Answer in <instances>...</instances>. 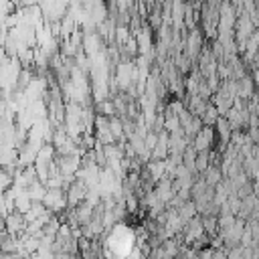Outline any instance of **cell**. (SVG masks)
<instances>
[{"mask_svg":"<svg viewBox=\"0 0 259 259\" xmlns=\"http://www.w3.org/2000/svg\"><path fill=\"white\" fill-rule=\"evenodd\" d=\"M11 3H13V5H15V7H19V5H21V3H23V0H11Z\"/></svg>","mask_w":259,"mask_h":259,"instance_id":"obj_2","label":"cell"},{"mask_svg":"<svg viewBox=\"0 0 259 259\" xmlns=\"http://www.w3.org/2000/svg\"><path fill=\"white\" fill-rule=\"evenodd\" d=\"M5 227H9V233L11 235H17V233H21L25 227H27V219H25V213H13V215H9L7 217V221H5Z\"/></svg>","mask_w":259,"mask_h":259,"instance_id":"obj_1","label":"cell"}]
</instances>
